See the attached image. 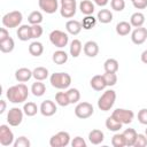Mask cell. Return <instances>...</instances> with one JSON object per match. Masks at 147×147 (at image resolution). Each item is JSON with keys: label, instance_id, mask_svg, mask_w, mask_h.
<instances>
[{"label": "cell", "instance_id": "obj_21", "mask_svg": "<svg viewBox=\"0 0 147 147\" xmlns=\"http://www.w3.org/2000/svg\"><path fill=\"white\" fill-rule=\"evenodd\" d=\"M96 18L100 23L102 24H108L113 21V13L109 10V9H100L98 11V15H96Z\"/></svg>", "mask_w": 147, "mask_h": 147}, {"label": "cell", "instance_id": "obj_13", "mask_svg": "<svg viewBox=\"0 0 147 147\" xmlns=\"http://www.w3.org/2000/svg\"><path fill=\"white\" fill-rule=\"evenodd\" d=\"M38 5H39V8L46 14H54L59 9L57 0H39Z\"/></svg>", "mask_w": 147, "mask_h": 147}, {"label": "cell", "instance_id": "obj_48", "mask_svg": "<svg viewBox=\"0 0 147 147\" xmlns=\"http://www.w3.org/2000/svg\"><path fill=\"white\" fill-rule=\"evenodd\" d=\"M7 38H9V32H8L7 28H1L0 29V41L6 40Z\"/></svg>", "mask_w": 147, "mask_h": 147}, {"label": "cell", "instance_id": "obj_15", "mask_svg": "<svg viewBox=\"0 0 147 147\" xmlns=\"http://www.w3.org/2000/svg\"><path fill=\"white\" fill-rule=\"evenodd\" d=\"M83 51H84V54L86 56L95 57L98 55V53H99V45L95 41H93V40H88V41L85 42Z\"/></svg>", "mask_w": 147, "mask_h": 147}, {"label": "cell", "instance_id": "obj_29", "mask_svg": "<svg viewBox=\"0 0 147 147\" xmlns=\"http://www.w3.org/2000/svg\"><path fill=\"white\" fill-rule=\"evenodd\" d=\"M42 52H44V46H42L41 42L33 41V42L30 44V46H29V53L32 56H37L38 57V56H40L42 54Z\"/></svg>", "mask_w": 147, "mask_h": 147}, {"label": "cell", "instance_id": "obj_53", "mask_svg": "<svg viewBox=\"0 0 147 147\" xmlns=\"http://www.w3.org/2000/svg\"><path fill=\"white\" fill-rule=\"evenodd\" d=\"M131 1H133V0H131Z\"/></svg>", "mask_w": 147, "mask_h": 147}, {"label": "cell", "instance_id": "obj_49", "mask_svg": "<svg viewBox=\"0 0 147 147\" xmlns=\"http://www.w3.org/2000/svg\"><path fill=\"white\" fill-rule=\"evenodd\" d=\"M93 1H94L95 5H98V6H100V7H105V6L109 2V0H93Z\"/></svg>", "mask_w": 147, "mask_h": 147}, {"label": "cell", "instance_id": "obj_9", "mask_svg": "<svg viewBox=\"0 0 147 147\" xmlns=\"http://www.w3.org/2000/svg\"><path fill=\"white\" fill-rule=\"evenodd\" d=\"M93 113H94V109L90 102H79L75 108V115L82 119L91 117Z\"/></svg>", "mask_w": 147, "mask_h": 147}, {"label": "cell", "instance_id": "obj_11", "mask_svg": "<svg viewBox=\"0 0 147 147\" xmlns=\"http://www.w3.org/2000/svg\"><path fill=\"white\" fill-rule=\"evenodd\" d=\"M0 144L2 146L14 145V133L6 124L0 125Z\"/></svg>", "mask_w": 147, "mask_h": 147}, {"label": "cell", "instance_id": "obj_7", "mask_svg": "<svg viewBox=\"0 0 147 147\" xmlns=\"http://www.w3.org/2000/svg\"><path fill=\"white\" fill-rule=\"evenodd\" d=\"M70 144V134L65 131H60L49 139L51 147H65Z\"/></svg>", "mask_w": 147, "mask_h": 147}, {"label": "cell", "instance_id": "obj_35", "mask_svg": "<svg viewBox=\"0 0 147 147\" xmlns=\"http://www.w3.org/2000/svg\"><path fill=\"white\" fill-rule=\"evenodd\" d=\"M55 101L61 107H67V106L70 105V101H69V98L67 95V92H57L55 94Z\"/></svg>", "mask_w": 147, "mask_h": 147}, {"label": "cell", "instance_id": "obj_3", "mask_svg": "<svg viewBox=\"0 0 147 147\" xmlns=\"http://www.w3.org/2000/svg\"><path fill=\"white\" fill-rule=\"evenodd\" d=\"M116 100V92L114 90H107L98 100V107L102 111H108L113 108Z\"/></svg>", "mask_w": 147, "mask_h": 147}, {"label": "cell", "instance_id": "obj_8", "mask_svg": "<svg viewBox=\"0 0 147 147\" xmlns=\"http://www.w3.org/2000/svg\"><path fill=\"white\" fill-rule=\"evenodd\" d=\"M111 116L115 119H117L118 122H121L122 124H130L134 118V113L132 110H129V109L117 108L113 111Z\"/></svg>", "mask_w": 147, "mask_h": 147}, {"label": "cell", "instance_id": "obj_14", "mask_svg": "<svg viewBox=\"0 0 147 147\" xmlns=\"http://www.w3.org/2000/svg\"><path fill=\"white\" fill-rule=\"evenodd\" d=\"M39 110H40V113H41L42 116L51 117V116H53L56 113L57 108H56V105L52 100H45V101L41 102Z\"/></svg>", "mask_w": 147, "mask_h": 147}, {"label": "cell", "instance_id": "obj_41", "mask_svg": "<svg viewBox=\"0 0 147 147\" xmlns=\"http://www.w3.org/2000/svg\"><path fill=\"white\" fill-rule=\"evenodd\" d=\"M30 145H31L30 140L26 137H24V136L18 137L14 141V147H30Z\"/></svg>", "mask_w": 147, "mask_h": 147}, {"label": "cell", "instance_id": "obj_28", "mask_svg": "<svg viewBox=\"0 0 147 147\" xmlns=\"http://www.w3.org/2000/svg\"><path fill=\"white\" fill-rule=\"evenodd\" d=\"M52 59H53V62L55 64H60L61 65V64H64L68 61V54L64 51L59 49V51L53 53V57Z\"/></svg>", "mask_w": 147, "mask_h": 147}, {"label": "cell", "instance_id": "obj_22", "mask_svg": "<svg viewBox=\"0 0 147 147\" xmlns=\"http://www.w3.org/2000/svg\"><path fill=\"white\" fill-rule=\"evenodd\" d=\"M123 136H124V138H125V144H126V146L130 147V146H133V145H134V141H136V139H137L138 133H137V131H136L134 129L129 127V129L124 130Z\"/></svg>", "mask_w": 147, "mask_h": 147}, {"label": "cell", "instance_id": "obj_46", "mask_svg": "<svg viewBox=\"0 0 147 147\" xmlns=\"http://www.w3.org/2000/svg\"><path fill=\"white\" fill-rule=\"evenodd\" d=\"M71 146L72 147H86V142L82 137H75L74 140L71 141Z\"/></svg>", "mask_w": 147, "mask_h": 147}, {"label": "cell", "instance_id": "obj_38", "mask_svg": "<svg viewBox=\"0 0 147 147\" xmlns=\"http://www.w3.org/2000/svg\"><path fill=\"white\" fill-rule=\"evenodd\" d=\"M111 145L114 147H124V146H126L125 138H124L123 133H115L111 138Z\"/></svg>", "mask_w": 147, "mask_h": 147}, {"label": "cell", "instance_id": "obj_1", "mask_svg": "<svg viewBox=\"0 0 147 147\" xmlns=\"http://www.w3.org/2000/svg\"><path fill=\"white\" fill-rule=\"evenodd\" d=\"M6 95L9 102L11 103H23L29 96V90L25 84L21 83V84L10 86L7 90Z\"/></svg>", "mask_w": 147, "mask_h": 147}, {"label": "cell", "instance_id": "obj_40", "mask_svg": "<svg viewBox=\"0 0 147 147\" xmlns=\"http://www.w3.org/2000/svg\"><path fill=\"white\" fill-rule=\"evenodd\" d=\"M102 76H103V78H105V82H106L107 86H114V85L117 83L116 72H105Z\"/></svg>", "mask_w": 147, "mask_h": 147}, {"label": "cell", "instance_id": "obj_31", "mask_svg": "<svg viewBox=\"0 0 147 147\" xmlns=\"http://www.w3.org/2000/svg\"><path fill=\"white\" fill-rule=\"evenodd\" d=\"M32 75H33V77H34L36 80L42 82V80H45L48 77V70L45 67H37V68L33 69Z\"/></svg>", "mask_w": 147, "mask_h": 147}, {"label": "cell", "instance_id": "obj_25", "mask_svg": "<svg viewBox=\"0 0 147 147\" xmlns=\"http://www.w3.org/2000/svg\"><path fill=\"white\" fill-rule=\"evenodd\" d=\"M79 9L85 16L92 15L94 13V3L91 0H82V2L79 3Z\"/></svg>", "mask_w": 147, "mask_h": 147}, {"label": "cell", "instance_id": "obj_19", "mask_svg": "<svg viewBox=\"0 0 147 147\" xmlns=\"http://www.w3.org/2000/svg\"><path fill=\"white\" fill-rule=\"evenodd\" d=\"M90 85L93 90L95 91H102L107 87V84L105 82V78L102 75H95L92 77L91 82H90Z\"/></svg>", "mask_w": 147, "mask_h": 147}, {"label": "cell", "instance_id": "obj_10", "mask_svg": "<svg viewBox=\"0 0 147 147\" xmlns=\"http://www.w3.org/2000/svg\"><path fill=\"white\" fill-rule=\"evenodd\" d=\"M23 109H20L17 107H13L9 109L7 114V122L10 126H18L23 121Z\"/></svg>", "mask_w": 147, "mask_h": 147}, {"label": "cell", "instance_id": "obj_37", "mask_svg": "<svg viewBox=\"0 0 147 147\" xmlns=\"http://www.w3.org/2000/svg\"><path fill=\"white\" fill-rule=\"evenodd\" d=\"M23 111L26 116L31 117V116H34L38 113V107L34 102H26L23 106Z\"/></svg>", "mask_w": 147, "mask_h": 147}, {"label": "cell", "instance_id": "obj_23", "mask_svg": "<svg viewBox=\"0 0 147 147\" xmlns=\"http://www.w3.org/2000/svg\"><path fill=\"white\" fill-rule=\"evenodd\" d=\"M144 23H145V15L142 13L137 11V13H134V14L131 15V17H130V24L132 26L140 28V26L144 25Z\"/></svg>", "mask_w": 147, "mask_h": 147}, {"label": "cell", "instance_id": "obj_32", "mask_svg": "<svg viewBox=\"0 0 147 147\" xmlns=\"http://www.w3.org/2000/svg\"><path fill=\"white\" fill-rule=\"evenodd\" d=\"M14 47H15V42H14V39L11 37L7 38L3 41H0V51L2 53H10V52H13Z\"/></svg>", "mask_w": 147, "mask_h": 147}, {"label": "cell", "instance_id": "obj_6", "mask_svg": "<svg viewBox=\"0 0 147 147\" xmlns=\"http://www.w3.org/2000/svg\"><path fill=\"white\" fill-rule=\"evenodd\" d=\"M60 14L64 18H71L76 14L77 3L76 0H60Z\"/></svg>", "mask_w": 147, "mask_h": 147}, {"label": "cell", "instance_id": "obj_2", "mask_svg": "<svg viewBox=\"0 0 147 147\" xmlns=\"http://www.w3.org/2000/svg\"><path fill=\"white\" fill-rule=\"evenodd\" d=\"M51 85L57 90L68 88L71 84V77L67 72H54L49 78Z\"/></svg>", "mask_w": 147, "mask_h": 147}, {"label": "cell", "instance_id": "obj_12", "mask_svg": "<svg viewBox=\"0 0 147 147\" xmlns=\"http://www.w3.org/2000/svg\"><path fill=\"white\" fill-rule=\"evenodd\" d=\"M147 39V29L146 28H136L131 33V40L136 45H141Z\"/></svg>", "mask_w": 147, "mask_h": 147}, {"label": "cell", "instance_id": "obj_50", "mask_svg": "<svg viewBox=\"0 0 147 147\" xmlns=\"http://www.w3.org/2000/svg\"><path fill=\"white\" fill-rule=\"evenodd\" d=\"M140 59H141V61H142L144 63H146V64H147V49H145V51L141 53Z\"/></svg>", "mask_w": 147, "mask_h": 147}, {"label": "cell", "instance_id": "obj_18", "mask_svg": "<svg viewBox=\"0 0 147 147\" xmlns=\"http://www.w3.org/2000/svg\"><path fill=\"white\" fill-rule=\"evenodd\" d=\"M31 77H33V75H32V71L29 68H20L15 72V78L20 83H25V82L30 80Z\"/></svg>", "mask_w": 147, "mask_h": 147}, {"label": "cell", "instance_id": "obj_39", "mask_svg": "<svg viewBox=\"0 0 147 147\" xmlns=\"http://www.w3.org/2000/svg\"><path fill=\"white\" fill-rule=\"evenodd\" d=\"M67 95L69 98L70 103H77L80 99V92L77 88H69L67 91Z\"/></svg>", "mask_w": 147, "mask_h": 147}, {"label": "cell", "instance_id": "obj_27", "mask_svg": "<svg viewBox=\"0 0 147 147\" xmlns=\"http://www.w3.org/2000/svg\"><path fill=\"white\" fill-rule=\"evenodd\" d=\"M31 92L34 96H42L46 92V86L40 80H36V83H33L31 86Z\"/></svg>", "mask_w": 147, "mask_h": 147}, {"label": "cell", "instance_id": "obj_43", "mask_svg": "<svg viewBox=\"0 0 147 147\" xmlns=\"http://www.w3.org/2000/svg\"><path fill=\"white\" fill-rule=\"evenodd\" d=\"M110 6L115 11H122L125 8L124 0H110Z\"/></svg>", "mask_w": 147, "mask_h": 147}, {"label": "cell", "instance_id": "obj_33", "mask_svg": "<svg viewBox=\"0 0 147 147\" xmlns=\"http://www.w3.org/2000/svg\"><path fill=\"white\" fill-rule=\"evenodd\" d=\"M103 68H105L106 72H117L119 65H118L117 60H115V59H107L105 61V63H103Z\"/></svg>", "mask_w": 147, "mask_h": 147}, {"label": "cell", "instance_id": "obj_42", "mask_svg": "<svg viewBox=\"0 0 147 147\" xmlns=\"http://www.w3.org/2000/svg\"><path fill=\"white\" fill-rule=\"evenodd\" d=\"M145 146H147V137H146V134L138 133L133 147H145Z\"/></svg>", "mask_w": 147, "mask_h": 147}, {"label": "cell", "instance_id": "obj_20", "mask_svg": "<svg viewBox=\"0 0 147 147\" xmlns=\"http://www.w3.org/2000/svg\"><path fill=\"white\" fill-rule=\"evenodd\" d=\"M103 139H105V134L101 130L94 129L88 133V140L92 145H99L103 141Z\"/></svg>", "mask_w": 147, "mask_h": 147}, {"label": "cell", "instance_id": "obj_4", "mask_svg": "<svg viewBox=\"0 0 147 147\" xmlns=\"http://www.w3.org/2000/svg\"><path fill=\"white\" fill-rule=\"evenodd\" d=\"M22 20H23L22 13L18 10H13V11H9L6 15H3L1 21H2V24L5 28L13 29V28H17L22 23Z\"/></svg>", "mask_w": 147, "mask_h": 147}, {"label": "cell", "instance_id": "obj_47", "mask_svg": "<svg viewBox=\"0 0 147 147\" xmlns=\"http://www.w3.org/2000/svg\"><path fill=\"white\" fill-rule=\"evenodd\" d=\"M132 3L137 9H145L147 7V0H133Z\"/></svg>", "mask_w": 147, "mask_h": 147}, {"label": "cell", "instance_id": "obj_17", "mask_svg": "<svg viewBox=\"0 0 147 147\" xmlns=\"http://www.w3.org/2000/svg\"><path fill=\"white\" fill-rule=\"evenodd\" d=\"M17 37L22 41H28L32 39V32H31V25L23 24L17 30Z\"/></svg>", "mask_w": 147, "mask_h": 147}, {"label": "cell", "instance_id": "obj_16", "mask_svg": "<svg viewBox=\"0 0 147 147\" xmlns=\"http://www.w3.org/2000/svg\"><path fill=\"white\" fill-rule=\"evenodd\" d=\"M65 29H67L68 33H70L72 36H77L82 31V29H83L82 22L76 21V20H69L65 23Z\"/></svg>", "mask_w": 147, "mask_h": 147}, {"label": "cell", "instance_id": "obj_34", "mask_svg": "<svg viewBox=\"0 0 147 147\" xmlns=\"http://www.w3.org/2000/svg\"><path fill=\"white\" fill-rule=\"evenodd\" d=\"M96 21H98V18L94 17L93 15H86L82 21V26L84 30H91L92 28L95 26Z\"/></svg>", "mask_w": 147, "mask_h": 147}, {"label": "cell", "instance_id": "obj_36", "mask_svg": "<svg viewBox=\"0 0 147 147\" xmlns=\"http://www.w3.org/2000/svg\"><path fill=\"white\" fill-rule=\"evenodd\" d=\"M42 14L39 11V10H34L32 13H30V15L28 16V22L31 24V25H34V24H40L42 22Z\"/></svg>", "mask_w": 147, "mask_h": 147}, {"label": "cell", "instance_id": "obj_24", "mask_svg": "<svg viewBox=\"0 0 147 147\" xmlns=\"http://www.w3.org/2000/svg\"><path fill=\"white\" fill-rule=\"evenodd\" d=\"M131 29H132V25L126 21H122L116 24V32L119 36H127L131 32Z\"/></svg>", "mask_w": 147, "mask_h": 147}, {"label": "cell", "instance_id": "obj_5", "mask_svg": "<svg viewBox=\"0 0 147 147\" xmlns=\"http://www.w3.org/2000/svg\"><path fill=\"white\" fill-rule=\"evenodd\" d=\"M49 40L51 42L57 47V48H63L68 45L69 42V37L65 32L61 31V30H53L49 34Z\"/></svg>", "mask_w": 147, "mask_h": 147}, {"label": "cell", "instance_id": "obj_45", "mask_svg": "<svg viewBox=\"0 0 147 147\" xmlns=\"http://www.w3.org/2000/svg\"><path fill=\"white\" fill-rule=\"evenodd\" d=\"M138 121L142 125H147V108H142L138 113Z\"/></svg>", "mask_w": 147, "mask_h": 147}, {"label": "cell", "instance_id": "obj_51", "mask_svg": "<svg viewBox=\"0 0 147 147\" xmlns=\"http://www.w3.org/2000/svg\"><path fill=\"white\" fill-rule=\"evenodd\" d=\"M0 105H1V107H0V114H3L5 110H6V101L5 100H0Z\"/></svg>", "mask_w": 147, "mask_h": 147}, {"label": "cell", "instance_id": "obj_30", "mask_svg": "<svg viewBox=\"0 0 147 147\" xmlns=\"http://www.w3.org/2000/svg\"><path fill=\"white\" fill-rule=\"evenodd\" d=\"M82 49H83V46H82V42H80V40H78V39H74L71 42H70V55L72 56V57H78L79 56V54H80V52H82Z\"/></svg>", "mask_w": 147, "mask_h": 147}, {"label": "cell", "instance_id": "obj_26", "mask_svg": "<svg viewBox=\"0 0 147 147\" xmlns=\"http://www.w3.org/2000/svg\"><path fill=\"white\" fill-rule=\"evenodd\" d=\"M106 127L109 130V131H113V132H117V131H119L121 129H122V126H123V124L121 123V122H118L117 119H115L113 116H110V117H108L107 119H106Z\"/></svg>", "mask_w": 147, "mask_h": 147}, {"label": "cell", "instance_id": "obj_52", "mask_svg": "<svg viewBox=\"0 0 147 147\" xmlns=\"http://www.w3.org/2000/svg\"><path fill=\"white\" fill-rule=\"evenodd\" d=\"M145 134H146V137H147V129H146V131H145Z\"/></svg>", "mask_w": 147, "mask_h": 147}, {"label": "cell", "instance_id": "obj_44", "mask_svg": "<svg viewBox=\"0 0 147 147\" xmlns=\"http://www.w3.org/2000/svg\"><path fill=\"white\" fill-rule=\"evenodd\" d=\"M31 32H32V39H37V38L41 37V34H42V28L40 26V24L31 25Z\"/></svg>", "mask_w": 147, "mask_h": 147}]
</instances>
